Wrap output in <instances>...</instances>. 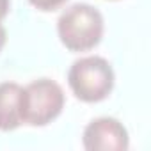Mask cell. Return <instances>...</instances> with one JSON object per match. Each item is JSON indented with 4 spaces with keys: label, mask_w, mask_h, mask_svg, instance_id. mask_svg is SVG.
I'll return each instance as SVG.
<instances>
[{
    "label": "cell",
    "mask_w": 151,
    "mask_h": 151,
    "mask_svg": "<svg viewBox=\"0 0 151 151\" xmlns=\"http://www.w3.org/2000/svg\"><path fill=\"white\" fill-rule=\"evenodd\" d=\"M105 30L101 13L89 4H73L57 20V34L69 52H87L100 45Z\"/></svg>",
    "instance_id": "cell-1"
},
{
    "label": "cell",
    "mask_w": 151,
    "mask_h": 151,
    "mask_svg": "<svg viewBox=\"0 0 151 151\" xmlns=\"http://www.w3.org/2000/svg\"><path fill=\"white\" fill-rule=\"evenodd\" d=\"M82 142L89 151H124L130 146V137L117 119L98 117L86 126Z\"/></svg>",
    "instance_id": "cell-4"
},
{
    "label": "cell",
    "mask_w": 151,
    "mask_h": 151,
    "mask_svg": "<svg viewBox=\"0 0 151 151\" xmlns=\"http://www.w3.org/2000/svg\"><path fill=\"white\" fill-rule=\"evenodd\" d=\"M20 94L22 86L16 82L0 84V132H11L22 124Z\"/></svg>",
    "instance_id": "cell-5"
},
{
    "label": "cell",
    "mask_w": 151,
    "mask_h": 151,
    "mask_svg": "<svg viewBox=\"0 0 151 151\" xmlns=\"http://www.w3.org/2000/svg\"><path fill=\"white\" fill-rule=\"evenodd\" d=\"M64 91L50 78H39L22 87L20 94V117L22 124L46 126L57 119L64 109Z\"/></svg>",
    "instance_id": "cell-3"
},
{
    "label": "cell",
    "mask_w": 151,
    "mask_h": 151,
    "mask_svg": "<svg viewBox=\"0 0 151 151\" xmlns=\"http://www.w3.org/2000/svg\"><path fill=\"white\" fill-rule=\"evenodd\" d=\"M29 2H30L37 11L50 13V11H55V9H59L60 6H64L68 0H29Z\"/></svg>",
    "instance_id": "cell-6"
},
{
    "label": "cell",
    "mask_w": 151,
    "mask_h": 151,
    "mask_svg": "<svg viewBox=\"0 0 151 151\" xmlns=\"http://www.w3.org/2000/svg\"><path fill=\"white\" fill-rule=\"evenodd\" d=\"M9 6H11V0H0V22H2V20L7 16Z\"/></svg>",
    "instance_id": "cell-7"
},
{
    "label": "cell",
    "mask_w": 151,
    "mask_h": 151,
    "mask_svg": "<svg viewBox=\"0 0 151 151\" xmlns=\"http://www.w3.org/2000/svg\"><path fill=\"white\" fill-rule=\"evenodd\" d=\"M6 41H7V34H6V29H4V25L0 23V52H2V48L6 46Z\"/></svg>",
    "instance_id": "cell-8"
},
{
    "label": "cell",
    "mask_w": 151,
    "mask_h": 151,
    "mask_svg": "<svg viewBox=\"0 0 151 151\" xmlns=\"http://www.w3.org/2000/svg\"><path fill=\"white\" fill-rule=\"evenodd\" d=\"M114 69L110 62L100 55L77 59L68 71V84L80 101L98 103L109 98L114 89Z\"/></svg>",
    "instance_id": "cell-2"
}]
</instances>
